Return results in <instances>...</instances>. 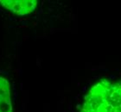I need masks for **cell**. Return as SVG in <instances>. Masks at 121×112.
<instances>
[{"label":"cell","instance_id":"cell-2","mask_svg":"<svg viewBox=\"0 0 121 112\" xmlns=\"http://www.w3.org/2000/svg\"><path fill=\"white\" fill-rule=\"evenodd\" d=\"M36 0H1L0 4L11 12L18 16H26L32 13L37 6Z\"/></svg>","mask_w":121,"mask_h":112},{"label":"cell","instance_id":"cell-3","mask_svg":"<svg viewBox=\"0 0 121 112\" xmlns=\"http://www.w3.org/2000/svg\"><path fill=\"white\" fill-rule=\"evenodd\" d=\"M10 84L8 79L0 75V112H12Z\"/></svg>","mask_w":121,"mask_h":112},{"label":"cell","instance_id":"cell-1","mask_svg":"<svg viewBox=\"0 0 121 112\" xmlns=\"http://www.w3.org/2000/svg\"><path fill=\"white\" fill-rule=\"evenodd\" d=\"M80 112H121V79H103L84 98Z\"/></svg>","mask_w":121,"mask_h":112}]
</instances>
